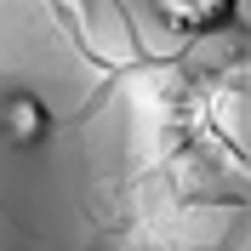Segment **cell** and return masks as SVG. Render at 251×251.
<instances>
[{"instance_id":"6da1fadb","label":"cell","mask_w":251,"mask_h":251,"mask_svg":"<svg viewBox=\"0 0 251 251\" xmlns=\"http://www.w3.org/2000/svg\"><path fill=\"white\" fill-rule=\"evenodd\" d=\"M0 131H6V143H17V149L46 143V131H51V109H46L34 92H12V97H6V109H0Z\"/></svg>"},{"instance_id":"3957f363","label":"cell","mask_w":251,"mask_h":251,"mask_svg":"<svg viewBox=\"0 0 251 251\" xmlns=\"http://www.w3.org/2000/svg\"><path fill=\"white\" fill-rule=\"evenodd\" d=\"M228 23H234V29H251V0H234V6H228Z\"/></svg>"},{"instance_id":"7a4b0ae2","label":"cell","mask_w":251,"mask_h":251,"mask_svg":"<svg viewBox=\"0 0 251 251\" xmlns=\"http://www.w3.org/2000/svg\"><path fill=\"white\" fill-rule=\"evenodd\" d=\"M154 6L166 17V29H177V34H217L228 23L234 0H154Z\"/></svg>"}]
</instances>
